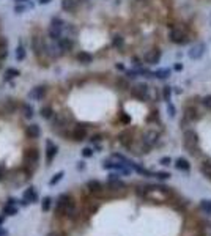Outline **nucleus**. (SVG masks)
Returning a JSON list of instances; mask_svg holds the SVG:
<instances>
[{"label":"nucleus","instance_id":"1","mask_svg":"<svg viewBox=\"0 0 211 236\" xmlns=\"http://www.w3.org/2000/svg\"><path fill=\"white\" fill-rule=\"evenodd\" d=\"M55 214L63 216V217H73V214H76V201L69 194H63L58 197V201L55 206Z\"/></svg>","mask_w":211,"mask_h":236},{"label":"nucleus","instance_id":"2","mask_svg":"<svg viewBox=\"0 0 211 236\" xmlns=\"http://www.w3.org/2000/svg\"><path fill=\"white\" fill-rule=\"evenodd\" d=\"M183 143H184V148L189 151V154H192V156H198V136H197V132L195 131H192V129H187V131H184V134H183Z\"/></svg>","mask_w":211,"mask_h":236},{"label":"nucleus","instance_id":"3","mask_svg":"<svg viewBox=\"0 0 211 236\" xmlns=\"http://www.w3.org/2000/svg\"><path fill=\"white\" fill-rule=\"evenodd\" d=\"M169 40L173 44H186V43H189V33L183 27L172 25L169 30Z\"/></svg>","mask_w":211,"mask_h":236},{"label":"nucleus","instance_id":"4","mask_svg":"<svg viewBox=\"0 0 211 236\" xmlns=\"http://www.w3.org/2000/svg\"><path fill=\"white\" fill-rule=\"evenodd\" d=\"M131 94L140 101H148L150 98V88L145 83H136L134 87H131Z\"/></svg>","mask_w":211,"mask_h":236},{"label":"nucleus","instance_id":"5","mask_svg":"<svg viewBox=\"0 0 211 236\" xmlns=\"http://www.w3.org/2000/svg\"><path fill=\"white\" fill-rule=\"evenodd\" d=\"M87 189H88V192L93 194L95 197H99V198H104V197H106V195H104L106 187H104V184H102L101 181H98V180H90V181L87 183Z\"/></svg>","mask_w":211,"mask_h":236},{"label":"nucleus","instance_id":"6","mask_svg":"<svg viewBox=\"0 0 211 236\" xmlns=\"http://www.w3.org/2000/svg\"><path fill=\"white\" fill-rule=\"evenodd\" d=\"M40 161V150L38 148H27L24 151V162L30 167H35Z\"/></svg>","mask_w":211,"mask_h":236},{"label":"nucleus","instance_id":"7","mask_svg":"<svg viewBox=\"0 0 211 236\" xmlns=\"http://www.w3.org/2000/svg\"><path fill=\"white\" fill-rule=\"evenodd\" d=\"M159 140V134L156 131H145L143 136H142V143L147 147V148H151L158 143Z\"/></svg>","mask_w":211,"mask_h":236},{"label":"nucleus","instance_id":"8","mask_svg":"<svg viewBox=\"0 0 211 236\" xmlns=\"http://www.w3.org/2000/svg\"><path fill=\"white\" fill-rule=\"evenodd\" d=\"M161 55L162 54H161L159 49H150V51H147L143 54V60H145L147 65H156V63H159Z\"/></svg>","mask_w":211,"mask_h":236},{"label":"nucleus","instance_id":"9","mask_svg":"<svg viewBox=\"0 0 211 236\" xmlns=\"http://www.w3.org/2000/svg\"><path fill=\"white\" fill-rule=\"evenodd\" d=\"M205 44L203 43H197V44H194L191 49H189V52H187V55H189V58L191 60H198V58H202L203 57V54H205Z\"/></svg>","mask_w":211,"mask_h":236},{"label":"nucleus","instance_id":"10","mask_svg":"<svg viewBox=\"0 0 211 236\" xmlns=\"http://www.w3.org/2000/svg\"><path fill=\"white\" fill-rule=\"evenodd\" d=\"M0 110H2L5 115H10L13 112L18 110V101L16 99H5L0 102Z\"/></svg>","mask_w":211,"mask_h":236},{"label":"nucleus","instance_id":"11","mask_svg":"<svg viewBox=\"0 0 211 236\" xmlns=\"http://www.w3.org/2000/svg\"><path fill=\"white\" fill-rule=\"evenodd\" d=\"M32 49H33V52H35V55H36V57H38V55L46 54V43L43 41V38L35 36V38L32 40Z\"/></svg>","mask_w":211,"mask_h":236},{"label":"nucleus","instance_id":"12","mask_svg":"<svg viewBox=\"0 0 211 236\" xmlns=\"http://www.w3.org/2000/svg\"><path fill=\"white\" fill-rule=\"evenodd\" d=\"M57 151H58V147H57L52 140H47V142H46V162H47V164H51V162L54 161Z\"/></svg>","mask_w":211,"mask_h":236},{"label":"nucleus","instance_id":"13","mask_svg":"<svg viewBox=\"0 0 211 236\" xmlns=\"http://www.w3.org/2000/svg\"><path fill=\"white\" fill-rule=\"evenodd\" d=\"M69 121H71V115H68V113H58L57 116H54L55 128H66Z\"/></svg>","mask_w":211,"mask_h":236},{"label":"nucleus","instance_id":"14","mask_svg":"<svg viewBox=\"0 0 211 236\" xmlns=\"http://www.w3.org/2000/svg\"><path fill=\"white\" fill-rule=\"evenodd\" d=\"M44 96H46V87H43V85L32 88V91L29 93V98L32 101H41V99H44Z\"/></svg>","mask_w":211,"mask_h":236},{"label":"nucleus","instance_id":"15","mask_svg":"<svg viewBox=\"0 0 211 236\" xmlns=\"http://www.w3.org/2000/svg\"><path fill=\"white\" fill-rule=\"evenodd\" d=\"M71 139L74 140V142H82V140H85L87 139V129H85V126H76L74 128V131L71 132Z\"/></svg>","mask_w":211,"mask_h":236},{"label":"nucleus","instance_id":"16","mask_svg":"<svg viewBox=\"0 0 211 236\" xmlns=\"http://www.w3.org/2000/svg\"><path fill=\"white\" fill-rule=\"evenodd\" d=\"M38 200V194H36V190H35V187H29V189H25V192H24V205H30V203H35Z\"/></svg>","mask_w":211,"mask_h":236},{"label":"nucleus","instance_id":"17","mask_svg":"<svg viewBox=\"0 0 211 236\" xmlns=\"http://www.w3.org/2000/svg\"><path fill=\"white\" fill-rule=\"evenodd\" d=\"M25 136H27L29 139H38V137L41 136V128H40L38 125L32 123V125H29V126L25 128Z\"/></svg>","mask_w":211,"mask_h":236},{"label":"nucleus","instance_id":"18","mask_svg":"<svg viewBox=\"0 0 211 236\" xmlns=\"http://www.w3.org/2000/svg\"><path fill=\"white\" fill-rule=\"evenodd\" d=\"M118 139H120V143H122L125 148L131 150V147H133V136H131V132H129V131L122 132V134L118 136Z\"/></svg>","mask_w":211,"mask_h":236},{"label":"nucleus","instance_id":"19","mask_svg":"<svg viewBox=\"0 0 211 236\" xmlns=\"http://www.w3.org/2000/svg\"><path fill=\"white\" fill-rule=\"evenodd\" d=\"M58 47L62 49V52H66V51H71L73 49V41L69 36H62L58 41H57Z\"/></svg>","mask_w":211,"mask_h":236},{"label":"nucleus","instance_id":"20","mask_svg":"<svg viewBox=\"0 0 211 236\" xmlns=\"http://www.w3.org/2000/svg\"><path fill=\"white\" fill-rule=\"evenodd\" d=\"M107 187H109V190H125L126 184L123 181H120L118 178H115V180H109L107 181Z\"/></svg>","mask_w":211,"mask_h":236},{"label":"nucleus","instance_id":"21","mask_svg":"<svg viewBox=\"0 0 211 236\" xmlns=\"http://www.w3.org/2000/svg\"><path fill=\"white\" fill-rule=\"evenodd\" d=\"M198 110L195 109V107H192V105H189V107H186V110H184V118L186 120H189V121H194V120H198Z\"/></svg>","mask_w":211,"mask_h":236},{"label":"nucleus","instance_id":"22","mask_svg":"<svg viewBox=\"0 0 211 236\" xmlns=\"http://www.w3.org/2000/svg\"><path fill=\"white\" fill-rule=\"evenodd\" d=\"M76 7H77V0H62V10L68 13H73Z\"/></svg>","mask_w":211,"mask_h":236},{"label":"nucleus","instance_id":"23","mask_svg":"<svg viewBox=\"0 0 211 236\" xmlns=\"http://www.w3.org/2000/svg\"><path fill=\"white\" fill-rule=\"evenodd\" d=\"M8 57V41L7 38H0V60H5Z\"/></svg>","mask_w":211,"mask_h":236},{"label":"nucleus","instance_id":"24","mask_svg":"<svg viewBox=\"0 0 211 236\" xmlns=\"http://www.w3.org/2000/svg\"><path fill=\"white\" fill-rule=\"evenodd\" d=\"M175 167H176L178 170L187 172V170L191 169V164H189V161H187V159H184V158H178V159L175 161Z\"/></svg>","mask_w":211,"mask_h":236},{"label":"nucleus","instance_id":"25","mask_svg":"<svg viewBox=\"0 0 211 236\" xmlns=\"http://www.w3.org/2000/svg\"><path fill=\"white\" fill-rule=\"evenodd\" d=\"M77 60H79V63H82V65H90V63L93 62V57H91V54H88V52H79V54H77Z\"/></svg>","mask_w":211,"mask_h":236},{"label":"nucleus","instance_id":"26","mask_svg":"<svg viewBox=\"0 0 211 236\" xmlns=\"http://www.w3.org/2000/svg\"><path fill=\"white\" fill-rule=\"evenodd\" d=\"M200 172H202V175H205L206 178L211 180V161H203L200 165Z\"/></svg>","mask_w":211,"mask_h":236},{"label":"nucleus","instance_id":"27","mask_svg":"<svg viewBox=\"0 0 211 236\" xmlns=\"http://www.w3.org/2000/svg\"><path fill=\"white\" fill-rule=\"evenodd\" d=\"M40 113H41V116L44 118V120H51V118H54V110H52V107H49V105L43 107V109L40 110Z\"/></svg>","mask_w":211,"mask_h":236},{"label":"nucleus","instance_id":"28","mask_svg":"<svg viewBox=\"0 0 211 236\" xmlns=\"http://www.w3.org/2000/svg\"><path fill=\"white\" fill-rule=\"evenodd\" d=\"M3 214H7V216H16L18 214V208L13 206V203H7L3 206Z\"/></svg>","mask_w":211,"mask_h":236},{"label":"nucleus","instance_id":"29","mask_svg":"<svg viewBox=\"0 0 211 236\" xmlns=\"http://www.w3.org/2000/svg\"><path fill=\"white\" fill-rule=\"evenodd\" d=\"M200 208L203 209V212L206 216H211V200H202L200 201Z\"/></svg>","mask_w":211,"mask_h":236},{"label":"nucleus","instance_id":"30","mask_svg":"<svg viewBox=\"0 0 211 236\" xmlns=\"http://www.w3.org/2000/svg\"><path fill=\"white\" fill-rule=\"evenodd\" d=\"M18 76H19V69H16V68H10V69L5 71V80L14 79V77H18Z\"/></svg>","mask_w":211,"mask_h":236},{"label":"nucleus","instance_id":"31","mask_svg":"<svg viewBox=\"0 0 211 236\" xmlns=\"http://www.w3.org/2000/svg\"><path fill=\"white\" fill-rule=\"evenodd\" d=\"M170 76V71L169 69H156L153 72V77H158V79H167Z\"/></svg>","mask_w":211,"mask_h":236},{"label":"nucleus","instance_id":"32","mask_svg":"<svg viewBox=\"0 0 211 236\" xmlns=\"http://www.w3.org/2000/svg\"><path fill=\"white\" fill-rule=\"evenodd\" d=\"M51 206H52V198L51 197H44L43 201H41V209L44 212H47V211H51Z\"/></svg>","mask_w":211,"mask_h":236},{"label":"nucleus","instance_id":"33","mask_svg":"<svg viewBox=\"0 0 211 236\" xmlns=\"http://www.w3.org/2000/svg\"><path fill=\"white\" fill-rule=\"evenodd\" d=\"M22 115H24L25 118H32V116H33V109H32L30 104H24V105H22Z\"/></svg>","mask_w":211,"mask_h":236},{"label":"nucleus","instance_id":"34","mask_svg":"<svg viewBox=\"0 0 211 236\" xmlns=\"http://www.w3.org/2000/svg\"><path fill=\"white\" fill-rule=\"evenodd\" d=\"M16 58H18L19 62L25 58V49H24V46H22V44H19V46H18V49H16Z\"/></svg>","mask_w":211,"mask_h":236},{"label":"nucleus","instance_id":"35","mask_svg":"<svg viewBox=\"0 0 211 236\" xmlns=\"http://www.w3.org/2000/svg\"><path fill=\"white\" fill-rule=\"evenodd\" d=\"M162 98H164V101L170 102V98H172V88L170 87H164L162 88Z\"/></svg>","mask_w":211,"mask_h":236},{"label":"nucleus","instance_id":"36","mask_svg":"<svg viewBox=\"0 0 211 236\" xmlns=\"http://www.w3.org/2000/svg\"><path fill=\"white\" fill-rule=\"evenodd\" d=\"M154 176L158 178V180H161V181H164V180H169L172 175L169 173V172H156L154 173Z\"/></svg>","mask_w":211,"mask_h":236},{"label":"nucleus","instance_id":"37","mask_svg":"<svg viewBox=\"0 0 211 236\" xmlns=\"http://www.w3.org/2000/svg\"><path fill=\"white\" fill-rule=\"evenodd\" d=\"M63 176H65V173H63V172H58V173H55V175H54V178H52V180L49 181V184H51V186L57 184V183H58V181H60V180H62Z\"/></svg>","mask_w":211,"mask_h":236},{"label":"nucleus","instance_id":"38","mask_svg":"<svg viewBox=\"0 0 211 236\" xmlns=\"http://www.w3.org/2000/svg\"><path fill=\"white\" fill-rule=\"evenodd\" d=\"M202 104L206 107V109H209L211 110V94H208V96H205L203 99H202Z\"/></svg>","mask_w":211,"mask_h":236},{"label":"nucleus","instance_id":"39","mask_svg":"<svg viewBox=\"0 0 211 236\" xmlns=\"http://www.w3.org/2000/svg\"><path fill=\"white\" fill-rule=\"evenodd\" d=\"M159 164H161V165H164V167H167V165H170V164H172V159H170L169 156H164V158H161V159H159Z\"/></svg>","mask_w":211,"mask_h":236},{"label":"nucleus","instance_id":"40","mask_svg":"<svg viewBox=\"0 0 211 236\" xmlns=\"http://www.w3.org/2000/svg\"><path fill=\"white\" fill-rule=\"evenodd\" d=\"M29 8H32V3H27V5H18V7H16V13H22V11H25V10H29Z\"/></svg>","mask_w":211,"mask_h":236},{"label":"nucleus","instance_id":"41","mask_svg":"<svg viewBox=\"0 0 211 236\" xmlns=\"http://www.w3.org/2000/svg\"><path fill=\"white\" fill-rule=\"evenodd\" d=\"M112 44H114L115 47H120V46L123 44V38H122V36H114V40H112Z\"/></svg>","mask_w":211,"mask_h":236},{"label":"nucleus","instance_id":"42","mask_svg":"<svg viewBox=\"0 0 211 236\" xmlns=\"http://www.w3.org/2000/svg\"><path fill=\"white\" fill-rule=\"evenodd\" d=\"M82 156H84V158H91V156H93V150L88 148V147L84 148V150H82Z\"/></svg>","mask_w":211,"mask_h":236},{"label":"nucleus","instance_id":"43","mask_svg":"<svg viewBox=\"0 0 211 236\" xmlns=\"http://www.w3.org/2000/svg\"><path fill=\"white\" fill-rule=\"evenodd\" d=\"M167 110H169V115L173 118V116H175V105H173L172 102H167Z\"/></svg>","mask_w":211,"mask_h":236},{"label":"nucleus","instance_id":"44","mask_svg":"<svg viewBox=\"0 0 211 236\" xmlns=\"http://www.w3.org/2000/svg\"><path fill=\"white\" fill-rule=\"evenodd\" d=\"M117 85H120V87H122V90L129 88V87H128V82H126L125 79H118V80H117Z\"/></svg>","mask_w":211,"mask_h":236},{"label":"nucleus","instance_id":"45","mask_svg":"<svg viewBox=\"0 0 211 236\" xmlns=\"http://www.w3.org/2000/svg\"><path fill=\"white\" fill-rule=\"evenodd\" d=\"M126 76H128V79H136L137 76H139V71H126Z\"/></svg>","mask_w":211,"mask_h":236},{"label":"nucleus","instance_id":"46","mask_svg":"<svg viewBox=\"0 0 211 236\" xmlns=\"http://www.w3.org/2000/svg\"><path fill=\"white\" fill-rule=\"evenodd\" d=\"M120 118H122V121H123V123H129V121H131V118H129L125 112H122V113H120Z\"/></svg>","mask_w":211,"mask_h":236},{"label":"nucleus","instance_id":"47","mask_svg":"<svg viewBox=\"0 0 211 236\" xmlns=\"http://www.w3.org/2000/svg\"><path fill=\"white\" fill-rule=\"evenodd\" d=\"M52 0H38V3L40 5H47V3H51Z\"/></svg>","mask_w":211,"mask_h":236},{"label":"nucleus","instance_id":"48","mask_svg":"<svg viewBox=\"0 0 211 236\" xmlns=\"http://www.w3.org/2000/svg\"><path fill=\"white\" fill-rule=\"evenodd\" d=\"M47 236H62V234H60L58 231H52V233H49Z\"/></svg>","mask_w":211,"mask_h":236},{"label":"nucleus","instance_id":"49","mask_svg":"<svg viewBox=\"0 0 211 236\" xmlns=\"http://www.w3.org/2000/svg\"><path fill=\"white\" fill-rule=\"evenodd\" d=\"M3 175H5V170H3V167H0V180L3 178Z\"/></svg>","mask_w":211,"mask_h":236},{"label":"nucleus","instance_id":"50","mask_svg":"<svg viewBox=\"0 0 211 236\" xmlns=\"http://www.w3.org/2000/svg\"><path fill=\"white\" fill-rule=\"evenodd\" d=\"M175 69H176V71H181V69H183V65H175Z\"/></svg>","mask_w":211,"mask_h":236},{"label":"nucleus","instance_id":"51","mask_svg":"<svg viewBox=\"0 0 211 236\" xmlns=\"http://www.w3.org/2000/svg\"><path fill=\"white\" fill-rule=\"evenodd\" d=\"M2 223H3V217H2V216H0V225H2Z\"/></svg>","mask_w":211,"mask_h":236}]
</instances>
